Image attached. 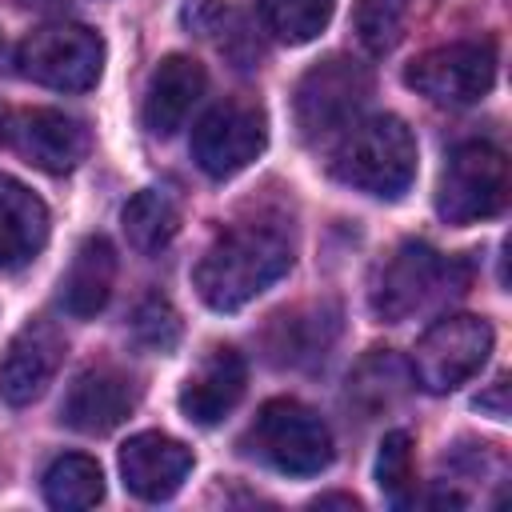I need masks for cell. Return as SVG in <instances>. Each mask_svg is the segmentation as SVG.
<instances>
[{"label": "cell", "mask_w": 512, "mask_h": 512, "mask_svg": "<svg viewBox=\"0 0 512 512\" xmlns=\"http://www.w3.org/2000/svg\"><path fill=\"white\" fill-rule=\"evenodd\" d=\"M292 268V244L272 224H236L208 244L192 284L216 312H236Z\"/></svg>", "instance_id": "6da1fadb"}, {"label": "cell", "mask_w": 512, "mask_h": 512, "mask_svg": "<svg viewBox=\"0 0 512 512\" xmlns=\"http://www.w3.org/2000/svg\"><path fill=\"white\" fill-rule=\"evenodd\" d=\"M332 176L376 200H400L416 180V140L400 116L352 120L332 148Z\"/></svg>", "instance_id": "7a4b0ae2"}, {"label": "cell", "mask_w": 512, "mask_h": 512, "mask_svg": "<svg viewBox=\"0 0 512 512\" xmlns=\"http://www.w3.org/2000/svg\"><path fill=\"white\" fill-rule=\"evenodd\" d=\"M244 452L284 476H316L332 464V432L308 404L280 396L248 424Z\"/></svg>", "instance_id": "3957f363"}, {"label": "cell", "mask_w": 512, "mask_h": 512, "mask_svg": "<svg viewBox=\"0 0 512 512\" xmlns=\"http://www.w3.org/2000/svg\"><path fill=\"white\" fill-rule=\"evenodd\" d=\"M508 204V160L488 140H464L448 152L436 180V216L444 224H476Z\"/></svg>", "instance_id": "277c9868"}, {"label": "cell", "mask_w": 512, "mask_h": 512, "mask_svg": "<svg viewBox=\"0 0 512 512\" xmlns=\"http://www.w3.org/2000/svg\"><path fill=\"white\" fill-rule=\"evenodd\" d=\"M372 96V72L352 56H328L312 64L296 84V128L300 136L328 140L340 136L352 120H360Z\"/></svg>", "instance_id": "5b68a950"}, {"label": "cell", "mask_w": 512, "mask_h": 512, "mask_svg": "<svg viewBox=\"0 0 512 512\" xmlns=\"http://www.w3.org/2000/svg\"><path fill=\"white\" fill-rule=\"evenodd\" d=\"M452 284H460V268L448 256H440L436 248H428L420 240H404L376 268L368 304L380 320L400 324V320L416 316L420 308H428L432 300H440L444 292H452Z\"/></svg>", "instance_id": "8992f818"}, {"label": "cell", "mask_w": 512, "mask_h": 512, "mask_svg": "<svg viewBox=\"0 0 512 512\" xmlns=\"http://www.w3.org/2000/svg\"><path fill=\"white\" fill-rule=\"evenodd\" d=\"M16 64L44 88L88 92L104 72V40L84 24H44L20 40Z\"/></svg>", "instance_id": "52a82bcc"}, {"label": "cell", "mask_w": 512, "mask_h": 512, "mask_svg": "<svg viewBox=\"0 0 512 512\" xmlns=\"http://www.w3.org/2000/svg\"><path fill=\"white\" fill-rule=\"evenodd\" d=\"M488 352H492V324L488 320L468 316V312L444 316L416 340L412 380L432 396L456 392L460 384H468L484 368Z\"/></svg>", "instance_id": "ba28073f"}, {"label": "cell", "mask_w": 512, "mask_h": 512, "mask_svg": "<svg viewBox=\"0 0 512 512\" xmlns=\"http://www.w3.org/2000/svg\"><path fill=\"white\" fill-rule=\"evenodd\" d=\"M404 84L428 96L432 104L464 108L492 92L496 84V52L488 40H456L416 56L404 72Z\"/></svg>", "instance_id": "9c48e42d"}, {"label": "cell", "mask_w": 512, "mask_h": 512, "mask_svg": "<svg viewBox=\"0 0 512 512\" xmlns=\"http://www.w3.org/2000/svg\"><path fill=\"white\" fill-rule=\"evenodd\" d=\"M268 144V120L248 100H224L208 108L192 128V160L212 180L244 172Z\"/></svg>", "instance_id": "30bf717a"}, {"label": "cell", "mask_w": 512, "mask_h": 512, "mask_svg": "<svg viewBox=\"0 0 512 512\" xmlns=\"http://www.w3.org/2000/svg\"><path fill=\"white\" fill-rule=\"evenodd\" d=\"M0 136L20 160H28L32 168L52 172V176L72 172L88 156V144H92L88 128L76 116H64L56 108L12 112L0 120Z\"/></svg>", "instance_id": "8fae6325"}, {"label": "cell", "mask_w": 512, "mask_h": 512, "mask_svg": "<svg viewBox=\"0 0 512 512\" xmlns=\"http://www.w3.org/2000/svg\"><path fill=\"white\" fill-rule=\"evenodd\" d=\"M188 472H192V452L176 436L136 432L120 448V476L136 500L160 504V500L176 496L180 484L188 480Z\"/></svg>", "instance_id": "7c38bea8"}, {"label": "cell", "mask_w": 512, "mask_h": 512, "mask_svg": "<svg viewBox=\"0 0 512 512\" xmlns=\"http://www.w3.org/2000/svg\"><path fill=\"white\" fill-rule=\"evenodd\" d=\"M64 360V336L52 320H28L0 356V400L32 404Z\"/></svg>", "instance_id": "4fadbf2b"}, {"label": "cell", "mask_w": 512, "mask_h": 512, "mask_svg": "<svg viewBox=\"0 0 512 512\" xmlns=\"http://www.w3.org/2000/svg\"><path fill=\"white\" fill-rule=\"evenodd\" d=\"M136 408V384L128 372L100 364L88 368L72 380L64 404H60V420L84 436H104L112 428H120Z\"/></svg>", "instance_id": "5bb4252c"}, {"label": "cell", "mask_w": 512, "mask_h": 512, "mask_svg": "<svg viewBox=\"0 0 512 512\" xmlns=\"http://www.w3.org/2000/svg\"><path fill=\"white\" fill-rule=\"evenodd\" d=\"M244 384H248V364H244V356H240L236 348L224 344V348H212V352L196 364V372L180 384L176 404H180V412H184L192 424L212 428V424H220V420L240 404Z\"/></svg>", "instance_id": "9a60e30c"}, {"label": "cell", "mask_w": 512, "mask_h": 512, "mask_svg": "<svg viewBox=\"0 0 512 512\" xmlns=\"http://www.w3.org/2000/svg\"><path fill=\"white\" fill-rule=\"evenodd\" d=\"M204 64L184 56V52H172L164 56L152 76H148V88H144V128L152 136H172L184 116L192 112V104L204 96Z\"/></svg>", "instance_id": "2e32d148"}, {"label": "cell", "mask_w": 512, "mask_h": 512, "mask_svg": "<svg viewBox=\"0 0 512 512\" xmlns=\"http://www.w3.org/2000/svg\"><path fill=\"white\" fill-rule=\"evenodd\" d=\"M48 244V208L20 180L0 172V272L24 268Z\"/></svg>", "instance_id": "e0dca14e"}, {"label": "cell", "mask_w": 512, "mask_h": 512, "mask_svg": "<svg viewBox=\"0 0 512 512\" xmlns=\"http://www.w3.org/2000/svg\"><path fill=\"white\" fill-rule=\"evenodd\" d=\"M116 284V248L104 236H84L72 252L68 272L60 276V308L76 320H92Z\"/></svg>", "instance_id": "ac0fdd59"}, {"label": "cell", "mask_w": 512, "mask_h": 512, "mask_svg": "<svg viewBox=\"0 0 512 512\" xmlns=\"http://www.w3.org/2000/svg\"><path fill=\"white\" fill-rule=\"evenodd\" d=\"M124 236L140 256H156L160 248L172 244L176 228H180V208L164 188H140L124 212H120Z\"/></svg>", "instance_id": "d6986e66"}, {"label": "cell", "mask_w": 512, "mask_h": 512, "mask_svg": "<svg viewBox=\"0 0 512 512\" xmlns=\"http://www.w3.org/2000/svg\"><path fill=\"white\" fill-rule=\"evenodd\" d=\"M336 340V312L312 308V312H284L276 316L268 332V348L280 364H308L324 356V348Z\"/></svg>", "instance_id": "ffe728a7"}, {"label": "cell", "mask_w": 512, "mask_h": 512, "mask_svg": "<svg viewBox=\"0 0 512 512\" xmlns=\"http://www.w3.org/2000/svg\"><path fill=\"white\" fill-rule=\"evenodd\" d=\"M408 380H412V368H404L388 348L384 352L376 348L348 376V404H356L364 412V420H372V416H380V408H392L404 396Z\"/></svg>", "instance_id": "44dd1931"}, {"label": "cell", "mask_w": 512, "mask_h": 512, "mask_svg": "<svg viewBox=\"0 0 512 512\" xmlns=\"http://www.w3.org/2000/svg\"><path fill=\"white\" fill-rule=\"evenodd\" d=\"M44 500L64 512H80L104 500V472L92 456L68 452L44 468Z\"/></svg>", "instance_id": "7402d4cb"}, {"label": "cell", "mask_w": 512, "mask_h": 512, "mask_svg": "<svg viewBox=\"0 0 512 512\" xmlns=\"http://www.w3.org/2000/svg\"><path fill=\"white\" fill-rule=\"evenodd\" d=\"M184 24H188V28H196L200 36H212L220 52H228L232 60H240V68H248L244 52L260 56L256 40L248 36L244 16H240V12H232L224 0H192V4L184 8Z\"/></svg>", "instance_id": "603a6c76"}, {"label": "cell", "mask_w": 512, "mask_h": 512, "mask_svg": "<svg viewBox=\"0 0 512 512\" xmlns=\"http://www.w3.org/2000/svg\"><path fill=\"white\" fill-rule=\"evenodd\" d=\"M332 8L336 0H260V20L276 40L308 44L328 28Z\"/></svg>", "instance_id": "cb8c5ba5"}, {"label": "cell", "mask_w": 512, "mask_h": 512, "mask_svg": "<svg viewBox=\"0 0 512 512\" xmlns=\"http://www.w3.org/2000/svg\"><path fill=\"white\" fill-rule=\"evenodd\" d=\"M404 24H408V0H356L352 8V28L372 56L392 52L404 36Z\"/></svg>", "instance_id": "d4e9b609"}, {"label": "cell", "mask_w": 512, "mask_h": 512, "mask_svg": "<svg viewBox=\"0 0 512 512\" xmlns=\"http://www.w3.org/2000/svg\"><path fill=\"white\" fill-rule=\"evenodd\" d=\"M376 484L392 504H408L416 488V460H412V436L408 432H388L376 452Z\"/></svg>", "instance_id": "484cf974"}, {"label": "cell", "mask_w": 512, "mask_h": 512, "mask_svg": "<svg viewBox=\"0 0 512 512\" xmlns=\"http://www.w3.org/2000/svg\"><path fill=\"white\" fill-rule=\"evenodd\" d=\"M132 340L144 352H172L180 344V316L164 296H148L132 312Z\"/></svg>", "instance_id": "4316f807"}, {"label": "cell", "mask_w": 512, "mask_h": 512, "mask_svg": "<svg viewBox=\"0 0 512 512\" xmlns=\"http://www.w3.org/2000/svg\"><path fill=\"white\" fill-rule=\"evenodd\" d=\"M476 408L488 412L492 420H508V376H496L492 388L476 396Z\"/></svg>", "instance_id": "83f0119b"}, {"label": "cell", "mask_w": 512, "mask_h": 512, "mask_svg": "<svg viewBox=\"0 0 512 512\" xmlns=\"http://www.w3.org/2000/svg\"><path fill=\"white\" fill-rule=\"evenodd\" d=\"M312 508H348V512H356L360 508V500L356 496H320V500H312Z\"/></svg>", "instance_id": "f1b7e54d"}, {"label": "cell", "mask_w": 512, "mask_h": 512, "mask_svg": "<svg viewBox=\"0 0 512 512\" xmlns=\"http://www.w3.org/2000/svg\"><path fill=\"white\" fill-rule=\"evenodd\" d=\"M20 4H48V0H20Z\"/></svg>", "instance_id": "f546056e"}, {"label": "cell", "mask_w": 512, "mask_h": 512, "mask_svg": "<svg viewBox=\"0 0 512 512\" xmlns=\"http://www.w3.org/2000/svg\"><path fill=\"white\" fill-rule=\"evenodd\" d=\"M0 52H4V44H0Z\"/></svg>", "instance_id": "4dcf8cb0"}]
</instances>
